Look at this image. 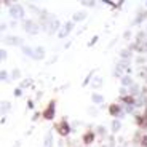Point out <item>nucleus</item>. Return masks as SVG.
I'll return each mask as SVG.
<instances>
[{
    "label": "nucleus",
    "mask_w": 147,
    "mask_h": 147,
    "mask_svg": "<svg viewBox=\"0 0 147 147\" xmlns=\"http://www.w3.org/2000/svg\"><path fill=\"white\" fill-rule=\"evenodd\" d=\"M131 91H133V93H137V91H139V88H137V86L134 85V86H133V90H131Z\"/></svg>",
    "instance_id": "obj_12"
},
{
    "label": "nucleus",
    "mask_w": 147,
    "mask_h": 147,
    "mask_svg": "<svg viewBox=\"0 0 147 147\" xmlns=\"http://www.w3.org/2000/svg\"><path fill=\"white\" fill-rule=\"evenodd\" d=\"M145 5H147V3H145Z\"/></svg>",
    "instance_id": "obj_19"
},
{
    "label": "nucleus",
    "mask_w": 147,
    "mask_h": 147,
    "mask_svg": "<svg viewBox=\"0 0 147 147\" xmlns=\"http://www.w3.org/2000/svg\"><path fill=\"white\" fill-rule=\"evenodd\" d=\"M96 40H98V37H94V38H91V42H90L88 45H94V42H96Z\"/></svg>",
    "instance_id": "obj_14"
},
{
    "label": "nucleus",
    "mask_w": 147,
    "mask_h": 147,
    "mask_svg": "<svg viewBox=\"0 0 147 147\" xmlns=\"http://www.w3.org/2000/svg\"><path fill=\"white\" fill-rule=\"evenodd\" d=\"M98 131H99V133H101V134H102V133H104V131H106V129H104V128H102V126H98Z\"/></svg>",
    "instance_id": "obj_15"
},
{
    "label": "nucleus",
    "mask_w": 147,
    "mask_h": 147,
    "mask_svg": "<svg viewBox=\"0 0 147 147\" xmlns=\"http://www.w3.org/2000/svg\"><path fill=\"white\" fill-rule=\"evenodd\" d=\"M112 129H114V133H117L120 129V122H118V120H114V123H112Z\"/></svg>",
    "instance_id": "obj_5"
},
{
    "label": "nucleus",
    "mask_w": 147,
    "mask_h": 147,
    "mask_svg": "<svg viewBox=\"0 0 147 147\" xmlns=\"http://www.w3.org/2000/svg\"><path fill=\"white\" fill-rule=\"evenodd\" d=\"M110 112H112V114H118V107H117V106H112V109H110Z\"/></svg>",
    "instance_id": "obj_9"
},
{
    "label": "nucleus",
    "mask_w": 147,
    "mask_h": 147,
    "mask_svg": "<svg viewBox=\"0 0 147 147\" xmlns=\"http://www.w3.org/2000/svg\"><path fill=\"white\" fill-rule=\"evenodd\" d=\"M13 77H19V70H15V72H13Z\"/></svg>",
    "instance_id": "obj_18"
},
{
    "label": "nucleus",
    "mask_w": 147,
    "mask_h": 147,
    "mask_svg": "<svg viewBox=\"0 0 147 147\" xmlns=\"http://www.w3.org/2000/svg\"><path fill=\"white\" fill-rule=\"evenodd\" d=\"M59 133H61L62 136H66V134H69V126H67V123H62L61 126H59Z\"/></svg>",
    "instance_id": "obj_2"
},
{
    "label": "nucleus",
    "mask_w": 147,
    "mask_h": 147,
    "mask_svg": "<svg viewBox=\"0 0 147 147\" xmlns=\"http://www.w3.org/2000/svg\"><path fill=\"white\" fill-rule=\"evenodd\" d=\"M15 96H21V90H15Z\"/></svg>",
    "instance_id": "obj_16"
},
{
    "label": "nucleus",
    "mask_w": 147,
    "mask_h": 147,
    "mask_svg": "<svg viewBox=\"0 0 147 147\" xmlns=\"http://www.w3.org/2000/svg\"><path fill=\"white\" fill-rule=\"evenodd\" d=\"M122 83H123V85H131V79H129V77H123V79H122Z\"/></svg>",
    "instance_id": "obj_8"
},
{
    "label": "nucleus",
    "mask_w": 147,
    "mask_h": 147,
    "mask_svg": "<svg viewBox=\"0 0 147 147\" xmlns=\"http://www.w3.org/2000/svg\"><path fill=\"white\" fill-rule=\"evenodd\" d=\"M53 109H54V106L51 104V106H50V109L45 112V117H46V118H51V117H53Z\"/></svg>",
    "instance_id": "obj_4"
},
{
    "label": "nucleus",
    "mask_w": 147,
    "mask_h": 147,
    "mask_svg": "<svg viewBox=\"0 0 147 147\" xmlns=\"http://www.w3.org/2000/svg\"><path fill=\"white\" fill-rule=\"evenodd\" d=\"M91 139H93V134H88V136L85 137V141H86V142H90V141H91Z\"/></svg>",
    "instance_id": "obj_11"
},
{
    "label": "nucleus",
    "mask_w": 147,
    "mask_h": 147,
    "mask_svg": "<svg viewBox=\"0 0 147 147\" xmlns=\"http://www.w3.org/2000/svg\"><path fill=\"white\" fill-rule=\"evenodd\" d=\"M85 19V13H75L74 15V21H82Z\"/></svg>",
    "instance_id": "obj_3"
},
{
    "label": "nucleus",
    "mask_w": 147,
    "mask_h": 147,
    "mask_svg": "<svg viewBox=\"0 0 147 147\" xmlns=\"http://www.w3.org/2000/svg\"><path fill=\"white\" fill-rule=\"evenodd\" d=\"M0 54H2V59H5V58H7V53H5V51H3V50L0 51Z\"/></svg>",
    "instance_id": "obj_13"
},
{
    "label": "nucleus",
    "mask_w": 147,
    "mask_h": 147,
    "mask_svg": "<svg viewBox=\"0 0 147 147\" xmlns=\"http://www.w3.org/2000/svg\"><path fill=\"white\" fill-rule=\"evenodd\" d=\"M0 77H2V80H5V79H7V74L2 72V74H0Z\"/></svg>",
    "instance_id": "obj_17"
},
{
    "label": "nucleus",
    "mask_w": 147,
    "mask_h": 147,
    "mask_svg": "<svg viewBox=\"0 0 147 147\" xmlns=\"http://www.w3.org/2000/svg\"><path fill=\"white\" fill-rule=\"evenodd\" d=\"M11 16H15V18L23 16V10H21L19 7H13V8H11Z\"/></svg>",
    "instance_id": "obj_1"
},
{
    "label": "nucleus",
    "mask_w": 147,
    "mask_h": 147,
    "mask_svg": "<svg viewBox=\"0 0 147 147\" xmlns=\"http://www.w3.org/2000/svg\"><path fill=\"white\" fill-rule=\"evenodd\" d=\"M45 147H51V133H48L45 137Z\"/></svg>",
    "instance_id": "obj_6"
},
{
    "label": "nucleus",
    "mask_w": 147,
    "mask_h": 147,
    "mask_svg": "<svg viewBox=\"0 0 147 147\" xmlns=\"http://www.w3.org/2000/svg\"><path fill=\"white\" fill-rule=\"evenodd\" d=\"M93 101L94 102H102V96L101 94H93Z\"/></svg>",
    "instance_id": "obj_7"
},
{
    "label": "nucleus",
    "mask_w": 147,
    "mask_h": 147,
    "mask_svg": "<svg viewBox=\"0 0 147 147\" xmlns=\"http://www.w3.org/2000/svg\"><path fill=\"white\" fill-rule=\"evenodd\" d=\"M128 54H129V51H128V50L122 51V56H123V58H128Z\"/></svg>",
    "instance_id": "obj_10"
}]
</instances>
